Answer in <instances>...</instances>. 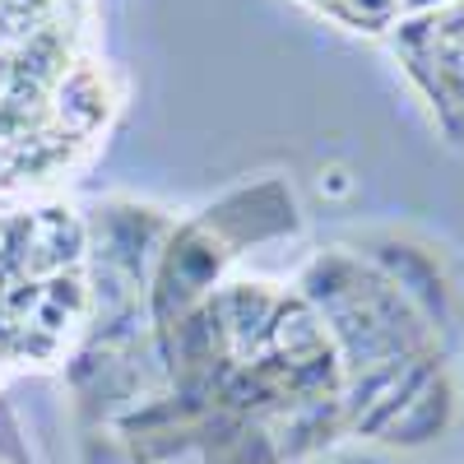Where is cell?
<instances>
[{"label": "cell", "instance_id": "1", "mask_svg": "<svg viewBox=\"0 0 464 464\" xmlns=\"http://www.w3.org/2000/svg\"><path fill=\"white\" fill-rule=\"evenodd\" d=\"M275 293H265L260 284H237V288H227L223 297H218V306L227 312V330L237 334V343L246 348V343H256L260 339V348H269V316H275Z\"/></svg>", "mask_w": 464, "mask_h": 464}, {"label": "cell", "instance_id": "2", "mask_svg": "<svg viewBox=\"0 0 464 464\" xmlns=\"http://www.w3.org/2000/svg\"><path fill=\"white\" fill-rule=\"evenodd\" d=\"M441 422H446V391H441L437 376H432V381L400 409V418L385 428V437H391V441H428V437H437Z\"/></svg>", "mask_w": 464, "mask_h": 464}, {"label": "cell", "instance_id": "3", "mask_svg": "<svg viewBox=\"0 0 464 464\" xmlns=\"http://www.w3.org/2000/svg\"><path fill=\"white\" fill-rule=\"evenodd\" d=\"M61 89V121L70 130H89L98 116H102V89L89 70H74L70 80L56 84Z\"/></svg>", "mask_w": 464, "mask_h": 464}, {"label": "cell", "instance_id": "4", "mask_svg": "<svg viewBox=\"0 0 464 464\" xmlns=\"http://www.w3.org/2000/svg\"><path fill=\"white\" fill-rule=\"evenodd\" d=\"M43 302H52V306H61V312H80L84 306V284H80V275L74 269H56V275H47L43 279Z\"/></svg>", "mask_w": 464, "mask_h": 464}, {"label": "cell", "instance_id": "5", "mask_svg": "<svg viewBox=\"0 0 464 464\" xmlns=\"http://www.w3.org/2000/svg\"><path fill=\"white\" fill-rule=\"evenodd\" d=\"M404 5H409V10H432L437 0H404Z\"/></svg>", "mask_w": 464, "mask_h": 464}]
</instances>
